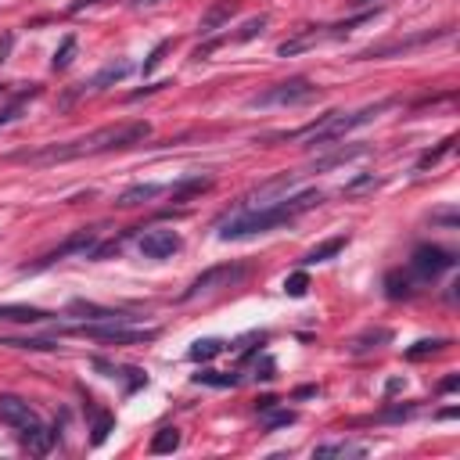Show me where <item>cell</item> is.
I'll return each instance as SVG.
<instances>
[{
  "mask_svg": "<svg viewBox=\"0 0 460 460\" xmlns=\"http://www.w3.org/2000/svg\"><path fill=\"white\" fill-rule=\"evenodd\" d=\"M151 137L148 122H119V126H101L87 137L65 140V144H47L40 151H19L11 155L14 162H29V166H54V162H72V158L83 155H105V151H122L133 144H144Z\"/></svg>",
  "mask_w": 460,
  "mask_h": 460,
  "instance_id": "6da1fadb",
  "label": "cell"
},
{
  "mask_svg": "<svg viewBox=\"0 0 460 460\" xmlns=\"http://www.w3.org/2000/svg\"><path fill=\"white\" fill-rule=\"evenodd\" d=\"M324 195L320 191H298V195H288V198H274V201H263L259 209H241L237 216L223 219L219 223V237L223 241H237V237H252V234H266L281 223H292L295 216L309 212L313 205H320Z\"/></svg>",
  "mask_w": 460,
  "mask_h": 460,
  "instance_id": "7a4b0ae2",
  "label": "cell"
},
{
  "mask_svg": "<svg viewBox=\"0 0 460 460\" xmlns=\"http://www.w3.org/2000/svg\"><path fill=\"white\" fill-rule=\"evenodd\" d=\"M392 105H395V101H377V105L360 108V112H331V116H324L320 122L306 126V130L281 133V140H309V148H324V144H331V140H342L345 133H353V130H360V126L374 122V119L382 116L385 108H392Z\"/></svg>",
  "mask_w": 460,
  "mask_h": 460,
  "instance_id": "3957f363",
  "label": "cell"
},
{
  "mask_svg": "<svg viewBox=\"0 0 460 460\" xmlns=\"http://www.w3.org/2000/svg\"><path fill=\"white\" fill-rule=\"evenodd\" d=\"M130 320H101V324H76V327H54V335H76V338H94L105 345H144L155 342V327H126Z\"/></svg>",
  "mask_w": 460,
  "mask_h": 460,
  "instance_id": "277c9868",
  "label": "cell"
},
{
  "mask_svg": "<svg viewBox=\"0 0 460 460\" xmlns=\"http://www.w3.org/2000/svg\"><path fill=\"white\" fill-rule=\"evenodd\" d=\"M313 98H316V87L309 79L292 76V79H284V83L266 87L263 94H252L248 108H288V105H303V101H313Z\"/></svg>",
  "mask_w": 460,
  "mask_h": 460,
  "instance_id": "5b68a950",
  "label": "cell"
},
{
  "mask_svg": "<svg viewBox=\"0 0 460 460\" xmlns=\"http://www.w3.org/2000/svg\"><path fill=\"white\" fill-rule=\"evenodd\" d=\"M245 274V266L241 263H219V266H209L205 274H198L195 281H191V288H187L184 295H180V303H195V298H201V295H212V292H219V288H230V284Z\"/></svg>",
  "mask_w": 460,
  "mask_h": 460,
  "instance_id": "8992f818",
  "label": "cell"
},
{
  "mask_svg": "<svg viewBox=\"0 0 460 460\" xmlns=\"http://www.w3.org/2000/svg\"><path fill=\"white\" fill-rule=\"evenodd\" d=\"M453 266H457V256L442 245H417L414 256H410V274L417 281H435Z\"/></svg>",
  "mask_w": 460,
  "mask_h": 460,
  "instance_id": "52a82bcc",
  "label": "cell"
},
{
  "mask_svg": "<svg viewBox=\"0 0 460 460\" xmlns=\"http://www.w3.org/2000/svg\"><path fill=\"white\" fill-rule=\"evenodd\" d=\"M98 245V230L94 227H83V230H76L72 237H65L54 252H47V256L40 259V263H29V266H22V274H36V270H43V266H54L58 259H69V256H87V252Z\"/></svg>",
  "mask_w": 460,
  "mask_h": 460,
  "instance_id": "ba28073f",
  "label": "cell"
},
{
  "mask_svg": "<svg viewBox=\"0 0 460 460\" xmlns=\"http://www.w3.org/2000/svg\"><path fill=\"white\" fill-rule=\"evenodd\" d=\"M180 245H184L180 234L166 230V227H155V230H148L137 241V248H140V256H144V259H173L180 252Z\"/></svg>",
  "mask_w": 460,
  "mask_h": 460,
  "instance_id": "9c48e42d",
  "label": "cell"
},
{
  "mask_svg": "<svg viewBox=\"0 0 460 460\" xmlns=\"http://www.w3.org/2000/svg\"><path fill=\"white\" fill-rule=\"evenodd\" d=\"M0 421L22 432V428H33L40 417H36V410L29 406L22 395H11V392H8V395H0Z\"/></svg>",
  "mask_w": 460,
  "mask_h": 460,
  "instance_id": "30bf717a",
  "label": "cell"
},
{
  "mask_svg": "<svg viewBox=\"0 0 460 460\" xmlns=\"http://www.w3.org/2000/svg\"><path fill=\"white\" fill-rule=\"evenodd\" d=\"M450 29H435V33H421V36H410V40H395V43H385V47H371V51H363L356 58H388V54H399V51H414L421 43H432L439 36H446Z\"/></svg>",
  "mask_w": 460,
  "mask_h": 460,
  "instance_id": "8fae6325",
  "label": "cell"
},
{
  "mask_svg": "<svg viewBox=\"0 0 460 460\" xmlns=\"http://www.w3.org/2000/svg\"><path fill=\"white\" fill-rule=\"evenodd\" d=\"M54 439H58V428H43L40 421H36L33 428H22V446H25L29 453H36V457L51 453Z\"/></svg>",
  "mask_w": 460,
  "mask_h": 460,
  "instance_id": "7c38bea8",
  "label": "cell"
},
{
  "mask_svg": "<svg viewBox=\"0 0 460 460\" xmlns=\"http://www.w3.org/2000/svg\"><path fill=\"white\" fill-rule=\"evenodd\" d=\"M234 11H237V8H234V0H216V4L201 14L198 33H201V36H212V33H216V29L223 25V22H230V14H234Z\"/></svg>",
  "mask_w": 460,
  "mask_h": 460,
  "instance_id": "4fadbf2b",
  "label": "cell"
},
{
  "mask_svg": "<svg viewBox=\"0 0 460 460\" xmlns=\"http://www.w3.org/2000/svg\"><path fill=\"white\" fill-rule=\"evenodd\" d=\"M0 320H11V324H43V320H51V313H47V309H36V306L4 303V306H0Z\"/></svg>",
  "mask_w": 460,
  "mask_h": 460,
  "instance_id": "5bb4252c",
  "label": "cell"
},
{
  "mask_svg": "<svg viewBox=\"0 0 460 460\" xmlns=\"http://www.w3.org/2000/svg\"><path fill=\"white\" fill-rule=\"evenodd\" d=\"M130 72H133L130 61H112V65H105V69H101L98 76H94L90 83H83V87H90V90H105L108 83H119V79H126Z\"/></svg>",
  "mask_w": 460,
  "mask_h": 460,
  "instance_id": "9a60e30c",
  "label": "cell"
},
{
  "mask_svg": "<svg viewBox=\"0 0 460 460\" xmlns=\"http://www.w3.org/2000/svg\"><path fill=\"white\" fill-rule=\"evenodd\" d=\"M388 342H392V331L388 327H371V331H363L360 338L349 342V353H371V349L388 345Z\"/></svg>",
  "mask_w": 460,
  "mask_h": 460,
  "instance_id": "2e32d148",
  "label": "cell"
},
{
  "mask_svg": "<svg viewBox=\"0 0 460 460\" xmlns=\"http://www.w3.org/2000/svg\"><path fill=\"white\" fill-rule=\"evenodd\" d=\"M162 191H166V187H158V184H137V187H130V191H122L116 205H122V209H133V205H144V201L158 198Z\"/></svg>",
  "mask_w": 460,
  "mask_h": 460,
  "instance_id": "e0dca14e",
  "label": "cell"
},
{
  "mask_svg": "<svg viewBox=\"0 0 460 460\" xmlns=\"http://www.w3.org/2000/svg\"><path fill=\"white\" fill-rule=\"evenodd\" d=\"M227 349V342H219V338H198L191 349H187V360L191 363H209V360H216L219 353Z\"/></svg>",
  "mask_w": 460,
  "mask_h": 460,
  "instance_id": "ac0fdd59",
  "label": "cell"
},
{
  "mask_svg": "<svg viewBox=\"0 0 460 460\" xmlns=\"http://www.w3.org/2000/svg\"><path fill=\"white\" fill-rule=\"evenodd\" d=\"M345 241H349V237H342V234H338V237H327V241H320L313 252H306V259H303V263H306V266H313V263H327V259H335L338 252L345 248Z\"/></svg>",
  "mask_w": 460,
  "mask_h": 460,
  "instance_id": "d6986e66",
  "label": "cell"
},
{
  "mask_svg": "<svg viewBox=\"0 0 460 460\" xmlns=\"http://www.w3.org/2000/svg\"><path fill=\"white\" fill-rule=\"evenodd\" d=\"M360 155H367V144H353V148H342L335 155H327V158H316L313 162V173H324V169H335L342 162H349V158H360Z\"/></svg>",
  "mask_w": 460,
  "mask_h": 460,
  "instance_id": "ffe728a7",
  "label": "cell"
},
{
  "mask_svg": "<svg viewBox=\"0 0 460 460\" xmlns=\"http://www.w3.org/2000/svg\"><path fill=\"white\" fill-rule=\"evenodd\" d=\"M209 187H212V180H209V177H195V180H180V184H173V187H166V191H169V198H173V201H184V198H191V195L209 191Z\"/></svg>",
  "mask_w": 460,
  "mask_h": 460,
  "instance_id": "44dd1931",
  "label": "cell"
},
{
  "mask_svg": "<svg viewBox=\"0 0 460 460\" xmlns=\"http://www.w3.org/2000/svg\"><path fill=\"white\" fill-rule=\"evenodd\" d=\"M36 94H40V87H29V90H22V94H14V98H11L4 108H0V126H8V122L19 119V116H22V108H25V101H29V98H36Z\"/></svg>",
  "mask_w": 460,
  "mask_h": 460,
  "instance_id": "7402d4cb",
  "label": "cell"
},
{
  "mask_svg": "<svg viewBox=\"0 0 460 460\" xmlns=\"http://www.w3.org/2000/svg\"><path fill=\"white\" fill-rule=\"evenodd\" d=\"M177 446H180V428H173V424L158 428L155 439H151V453H173Z\"/></svg>",
  "mask_w": 460,
  "mask_h": 460,
  "instance_id": "603a6c76",
  "label": "cell"
},
{
  "mask_svg": "<svg viewBox=\"0 0 460 460\" xmlns=\"http://www.w3.org/2000/svg\"><path fill=\"white\" fill-rule=\"evenodd\" d=\"M367 446H356V442H327V446H316L313 457H363Z\"/></svg>",
  "mask_w": 460,
  "mask_h": 460,
  "instance_id": "cb8c5ba5",
  "label": "cell"
},
{
  "mask_svg": "<svg viewBox=\"0 0 460 460\" xmlns=\"http://www.w3.org/2000/svg\"><path fill=\"white\" fill-rule=\"evenodd\" d=\"M298 421V414H295V410H274V406H270V410H263V428H266V432H277V428H288V424H295Z\"/></svg>",
  "mask_w": 460,
  "mask_h": 460,
  "instance_id": "d4e9b609",
  "label": "cell"
},
{
  "mask_svg": "<svg viewBox=\"0 0 460 460\" xmlns=\"http://www.w3.org/2000/svg\"><path fill=\"white\" fill-rule=\"evenodd\" d=\"M450 342L446 338H421V342H414L406 349V360H424V356H432V353H442Z\"/></svg>",
  "mask_w": 460,
  "mask_h": 460,
  "instance_id": "484cf974",
  "label": "cell"
},
{
  "mask_svg": "<svg viewBox=\"0 0 460 460\" xmlns=\"http://www.w3.org/2000/svg\"><path fill=\"white\" fill-rule=\"evenodd\" d=\"M198 385H212V388H234L237 382H241V374H219V371H201L195 374Z\"/></svg>",
  "mask_w": 460,
  "mask_h": 460,
  "instance_id": "4316f807",
  "label": "cell"
},
{
  "mask_svg": "<svg viewBox=\"0 0 460 460\" xmlns=\"http://www.w3.org/2000/svg\"><path fill=\"white\" fill-rule=\"evenodd\" d=\"M453 144H457V137H446L439 148H432V151H424L421 158H417V169H428V166H435V162H442L450 151H453Z\"/></svg>",
  "mask_w": 460,
  "mask_h": 460,
  "instance_id": "83f0119b",
  "label": "cell"
},
{
  "mask_svg": "<svg viewBox=\"0 0 460 460\" xmlns=\"http://www.w3.org/2000/svg\"><path fill=\"white\" fill-rule=\"evenodd\" d=\"M72 54H76V36L69 33L65 40H61V43H58V51H54V61H51V65H54V72H61V69H69V65H72Z\"/></svg>",
  "mask_w": 460,
  "mask_h": 460,
  "instance_id": "f1b7e54d",
  "label": "cell"
},
{
  "mask_svg": "<svg viewBox=\"0 0 460 460\" xmlns=\"http://www.w3.org/2000/svg\"><path fill=\"white\" fill-rule=\"evenodd\" d=\"M284 292H288L292 298H303L309 292V274H306V270H295V274L284 277Z\"/></svg>",
  "mask_w": 460,
  "mask_h": 460,
  "instance_id": "f546056e",
  "label": "cell"
},
{
  "mask_svg": "<svg viewBox=\"0 0 460 460\" xmlns=\"http://www.w3.org/2000/svg\"><path fill=\"white\" fill-rule=\"evenodd\" d=\"M266 29V14H259V19H248L241 25V33H234V43H248V40H256L259 33Z\"/></svg>",
  "mask_w": 460,
  "mask_h": 460,
  "instance_id": "4dcf8cb0",
  "label": "cell"
},
{
  "mask_svg": "<svg viewBox=\"0 0 460 460\" xmlns=\"http://www.w3.org/2000/svg\"><path fill=\"white\" fill-rule=\"evenodd\" d=\"M0 345H11V349H40V353H51V349H58V345H51L47 338H0Z\"/></svg>",
  "mask_w": 460,
  "mask_h": 460,
  "instance_id": "1f68e13d",
  "label": "cell"
},
{
  "mask_svg": "<svg viewBox=\"0 0 460 460\" xmlns=\"http://www.w3.org/2000/svg\"><path fill=\"white\" fill-rule=\"evenodd\" d=\"M388 298H410L414 295V288H410V281L403 277V274H388Z\"/></svg>",
  "mask_w": 460,
  "mask_h": 460,
  "instance_id": "d6a6232c",
  "label": "cell"
},
{
  "mask_svg": "<svg viewBox=\"0 0 460 460\" xmlns=\"http://www.w3.org/2000/svg\"><path fill=\"white\" fill-rule=\"evenodd\" d=\"M112 428H116L112 414H98V421H94V446H101V442L112 435Z\"/></svg>",
  "mask_w": 460,
  "mask_h": 460,
  "instance_id": "836d02e7",
  "label": "cell"
},
{
  "mask_svg": "<svg viewBox=\"0 0 460 460\" xmlns=\"http://www.w3.org/2000/svg\"><path fill=\"white\" fill-rule=\"evenodd\" d=\"M377 180H374V173H363V177H356V180H349L342 191L345 195H360V191H367V187H374Z\"/></svg>",
  "mask_w": 460,
  "mask_h": 460,
  "instance_id": "e575fe53",
  "label": "cell"
},
{
  "mask_svg": "<svg viewBox=\"0 0 460 460\" xmlns=\"http://www.w3.org/2000/svg\"><path fill=\"white\" fill-rule=\"evenodd\" d=\"M169 47H173V40H162V43H158V47H155V51L148 54V61H144V76H148V72H151V69L158 65V61H162V54L169 51Z\"/></svg>",
  "mask_w": 460,
  "mask_h": 460,
  "instance_id": "d590c367",
  "label": "cell"
},
{
  "mask_svg": "<svg viewBox=\"0 0 460 460\" xmlns=\"http://www.w3.org/2000/svg\"><path fill=\"white\" fill-rule=\"evenodd\" d=\"M410 414H414V406H395V410H385L382 421H403V417H410Z\"/></svg>",
  "mask_w": 460,
  "mask_h": 460,
  "instance_id": "8d00e7d4",
  "label": "cell"
},
{
  "mask_svg": "<svg viewBox=\"0 0 460 460\" xmlns=\"http://www.w3.org/2000/svg\"><path fill=\"white\" fill-rule=\"evenodd\" d=\"M457 388H460V374L442 377V385H439V392H457Z\"/></svg>",
  "mask_w": 460,
  "mask_h": 460,
  "instance_id": "74e56055",
  "label": "cell"
},
{
  "mask_svg": "<svg viewBox=\"0 0 460 460\" xmlns=\"http://www.w3.org/2000/svg\"><path fill=\"white\" fill-rule=\"evenodd\" d=\"M270 406H277V395H263V399H256V410L263 414V410H270Z\"/></svg>",
  "mask_w": 460,
  "mask_h": 460,
  "instance_id": "f35d334b",
  "label": "cell"
},
{
  "mask_svg": "<svg viewBox=\"0 0 460 460\" xmlns=\"http://www.w3.org/2000/svg\"><path fill=\"white\" fill-rule=\"evenodd\" d=\"M94 4H101V0H72V8H69V11L76 14V11H87V8H94Z\"/></svg>",
  "mask_w": 460,
  "mask_h": 460,
  "instance_id": "ab89813d",
  "label": "cell"
},
{
  "mask_svg": "<svg viewBox=\"0 0 460 460\" xmlns=\"http://www.w3.org/2000/svg\"><path fill=\"white\" fill-rule=\"evenodd\" d=\"M309 395H316L313 385H303V388H295V399H309Z\"/></svg>",
  "mask_w": 460,
  "mask_h": 460,
  "instance_id": "60d3db41",
  "label": "cell"
},
{
  "mask_svg": "<svg viewBox=\"0 0 460 460\" xmlns=\"http://www.w3.org/2000/svg\"><path fill=\"white\" fill-rule=\"evenodd\" d=\"M8 51H11V36H4V43H0V61H8Z\"/></svg>",
  "mask_w": 460,
  "mask_h": 460,
  "instance_id": "b9f144b4",
  "label": "cell"
},
{
  "mask_svg": "<svg viewBox=\"0 0 460 460\" xmlns=\"http://www.w3.org/2000/svg\"><path fill=\"white\" fill-rule=\"evenodd\" d=\"M399 388H403V382H399V377H392V382L385 385V392H388V395H392V392H399Z\"/></svg>",
  "mask_w": 460,
  "mask_h": 460,
  "instance_id": "7bdbcfd3",
  "label": "cell"
},
{
  "mask_svg": "<svg viewBox=\"0 0 460 460\" xmlns=\"http://www.w3.org/2000/svg\"><path fill=\"white\" fill-rule=\"evenodd\" d=\"M133 4H137V8H144V4H158V0H133Z\"/></svg>",
  "mask_w": 460,
  "mask_h": 460,
  "instance_id": "ee69618b",
  "label": "cell"
},
{
  "mask_svg": "<svg viewBox=\"0 0 460 460\" xmlns=\"http://www.w3.org/2000/svg\"><path fill=\"white\" fill-rule=\"evenodd\" d=\"M349 4H353V8H363V4H371V0H349Z\"/></svg>",
  "mask_w": 460,
  "mask_h": 460,
  "instance_id": "f6af8a7d",
  "label": "cell"
}]
</instances>
